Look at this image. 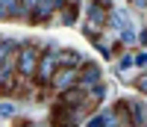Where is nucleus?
Wrapping results in <instances>:
<instances>
[{
	"label": "nucleus",
	"mask_w": 147,
	"mask_h": 127,
	"mask_svg": "<svg viewBox=\"0 0 147 127\" xmlns=\"http://www.w3.org/2000/svg\"><path fill=\"white\" fill-rule=\"evenodd\" d=\"M136 68H141L147 74V53H136Z\"/></svg>",
	"instance_id": "nucleus-16"
},
{
	"label": "nucleus",
	"mask_w": 147,
	"mask_h": 127,
	"mask_svg": "<svg viewBox=\"0 0 147 127\" xmlns=\"http://www.w3.org/2000/svg\"><path fill=\"white\" fill-rule=\"evenodd\" d=\"M106 100V86L100 83V86H94V89H88V104H91V109L97 107V104H103Z\"/></svg>",
	"instance_id": "nucleus-10"
},
{
	"label": "nucleus",
	"mask_w": 147,
	"mask_h": 127,
	"mask_svg": "<svg viewBox=\"0 0 147 127\" xmlns=\"http://www.w3.org/2000/svg\"><path fill=\"white\" fill-rule=\"evenodd\" d=\"M12 115H15V104H12V100L0 104V118H12Z\"/></svg>",
	"instance_id": "nucleus-14"
},
{
	"label": "nucleus",
	"mask_w": 147,
	"mask_h": 127,
	"mask_svg": "<svg viewBox=\"0 0 147 127\" xmlns=\"http://www.w3.org/2000/svg\"><path fill=\"white\" fill-rule=\"evenodd\" d=\"M59 21L65 24V27H77V21H80V6L77 3H65L62 9H59Z\"/></svg>",
	"instance_id": "nucleus-8"
},
{
	"label": "nucleus",
	"mask_w": 147,
	"mask_h": 127,
	"mask_svg": "<svg viewBox=\"0 0 147 127\" xmlns=\"http://www.w3.org/2000/svg\"><path fill=\"white\" fill-rule=\"evenodd\" d=\"M77 83H80V68H59L53 83H50V89L56 95H65L68 89H77Z\"/></svg>",
	"instance_id": "nucleus-5"
},
{
	"label": "nucleus",
	"mask_w": 147,
	"mask_h": 127,
	"mask_svg": "<svg viewBox=\"0 0 147 127\" xmlns=\"http://www.w3.org/2000/svg\"><path fill=\"white\" fill-rule=\"evenodd\" d=\"M41 53H44L41 47H35V44H30V42H21V47H18V62H15L18 80H35Z\"/></svg>",
	"instance_id": "nucleus-2"
},
{
	"label": "nucleus",
	"mask_w": 147,
	"mask_h": 127,
	"mask_svg": "<svg viewBox=\"0 0 147 127\" xmlns=\"http://www.w3.org/2000/svg\"><path fill=\"white\" fill-rule=\"evenodd\" d=\"M132 68H136V53H124V56L118 59V74H127Z\"/></svg>",
	"instance_id": "nucleus-11"
},
{
	"label": "nucleus",
	"mask_w": 147,
	"mask_h": 127,
	"mask_svg": "<svg viewBox=\"0 0 147 127\" xmlns=\"http://www.w3.org/2000/svg\"><path fill=\"white\" fill-rule=\"evenodd\" d=\"M138 44H147V30H141V33H138Z\"/></svg>",
	"instance_id": "nucleus-17"
},
{
	"label": "nucleus",
	"mask_w": 147,
	"mask_h": 127,
	"mask_svg": "<svg viewBox=\"0 0 147 127\" xmlns=\"http://www.w3.org/2000/svg\"><path fill=\"white\" fill-rule=\"evenodd\" d=\"M118 44H124V47H132V44H138V33L132 30V27H129V30H124V33H121V42H118Z\"/></svg>",
	"instance_id": "nucleus-12"
},
{
	"label": "nucleus",
	"mask_w": 147,
	"mask_h": 127,
	"mask_svg": "<svg viewBox=\"0 0 147 127\" xmlns=\"http://www.w3.org/2000/svg\"><path fill=\"white\" fill-rule=\"evenodd\" d=\"M12 18V0H0V21Z\"/></svg>",
	"instance_id": "nucleus-13"
},
{
	"label": "nucleus",
	"mask_w": 147,
	"mask_h": 127,
	"mask_svg": "<svg viewBox=\"0 0 147 127\" xmlns=\"http://www.w3.org/2000/svg\"><path fill=\"white\" fill-rule=\"evenodd\" d=\"M103 80H100V65H94V62H85V65L80 68V89H85V92H88V89H94V86H100Z\"/></svg>",
	"instance_id": "nucleus-7"
},
{
	"label": "nucleus",
	"mask_w": 147,
	"mask_h": 127,
	"mask_svg": "<svg viewBox=\"0 0 147 127\" xmlns=\"http://www.w3.org/2000/svg\"><path fill=\"white\" fill-rule=\"evenodd\" d=\"M65 3H59V0H35L32 3V21L30 24H50L56 15H59V9H62Z\"/></svg>",
	"instance_id": "nucleus-4"
},
{
	"label": "nucleus",
	"mask_w": 147,
	"mask_h": 127,
	"mask_svg": "<svg viewBox=\"0 0 147 127\" xmlns=\"http://www.w3.org/2000/svg\"><path fill=\"white\" fill-rule=\"evenodd\" d=\"M27 127H41V124H27Z\"/></svg>",
	"instance_id": "nucleus-18"
},
{
	"label": "nucleus",
	"mask_w": 147,
	"mask_h": 127,
	"mask_svg": "<svg viewBox=\"0 0 147 127\" xmlns=\"http://www.w3.org/2000/svg\"><path fill=\"white\" fill-rule=\"evenodd\" d=\"M91 44H94V50H100L103 59H112V44H115V42H109L106 36H100V39H94Z\"/></svg>",
	"instance_id": "nucleus-9"
},
{
	"label": "nucleus",
	"mask_w": 147,
	"mask_h": 127,
	"mask_svg": "<svg viewBox=\"0 0 147 127\" xmlns=\"http://www.w3.org/2000/svg\"><path fill=\"white\" fill-rule=\"evenodd\" d=\"M53 104H62V107H85V109H91V104H88V92L85 89H68L65 95H56V100Z\"/></svg>",
	"instance_id": "nucleus-6"
},
{
	"label": "nucleus",
	"mask_w": 147,
	"mask_h": 127,
	"mask_svg": "<svg viewBox=\"0 0 147 127\" xmlns=\"http://www.w3.org/2000/svg\"><path fill=\"white\" fill-rule=\"evenodd\" d=\"M56 71H59V62H56V53H53V47H44V53H41V62H38V71H35V86H41V89H50L53 77H56Z\"/></svg>",
	"instance_id": "nucleus-3"
},
{
	"label": "nucleus",
	"mask_w": 147,
	"mask_h": 127,
	"mask_svg": "<svg viewBox=\"0 0 147 127\" xmlns=\"http://www.w3.org/2000/svg\"><path fill=\"white\" fill-rule=\"evenodd\" d=\"M88 118H91V109H85V107L53 104V109H50V127H85Z\"/></svg>",
	"instance_id": "nucleus-1"
},
{
	"label": "nucleus",
	"mask_w": 147,
	"mask_h": 127,
	"mask_svg": "<svg viewBox=\"0 0 147 127\" xmlns=\"http://www.w3.org/2000/svg\"><path fill=\"white\" fill-rule=\"evenodd\" d=\"M136 89H138V92H141V95L147 98V74H141V77L136 80Z\"/></svg>",
	"instance_id": "nucleus-15"
}]
</instances>
